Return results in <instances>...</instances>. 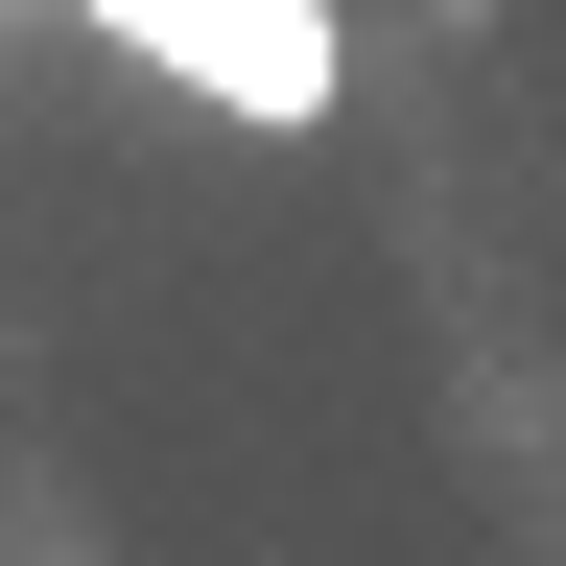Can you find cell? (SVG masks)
I'll list each match as a JSON object with an SVG mask.
<instances>
[{
  "instance_id": "6da1fadb",
  "label": "cell",
  "mask_w": 566,
  "mask_h": 566,
  "mask_svg": "<svg viewBox=\"0 0 566 566\" xmlns=\"http://www.w3.org/2000/svg\"><path fill=\"white\" fill-rule=\"evenodd\" d=\"M71 24H118L142 71H189L212 118H331V0H71Z\"/></svg>"
}]
</instances>
